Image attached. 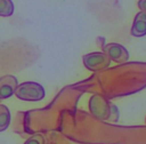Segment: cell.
I'll return each mask as SVG.
<instances>
[{
  "instance_id": "obj_6",
  "label": "cell",
  "mask_w": 146,
  "mask_h": 144,
  "mask_svg": "<svg viewBox=\"0 0 146 144\" xmlns=\"http://www.w3.org/2000/svg\"><path fill=\"white\" fill-rule=\"evenodd\" d=\"M130 33L131 35L137 37V38L146 35V13L139 11L136 14Z\"/></svg>"
},
{
  "instance_id": "obj_7",
  "label": "cell",
  "mask_w": 146,
  "mask_h": 144,
  "mask_svg": "<svg viewBox=\"0 0 146 144\" xmlns=\"http://www.w3.org/2000/svg\"><path fill=\"white\" fill-rule=\"evenodd\" d=\"M9 123H10V112H9V109L6 105L0 104V133L5 131L8 128Z\"/></svg>"
},
{
  "instance_id": "obj_2",
  "label": "cell",
  "mask_w": 146,
  "mask_h": 144,
  "mask_svg": "<svg viewBox=\"0 0 146 144\" xmlns=\"http://www.w3.org/2000/svg\"><path fill=\"white\" fill-rule=\"evenodd\" d=\"M14 94L16 95L17 98L22 101L38 102L44 97L46 91H44V88L40 83L34 82V81H25L16 87Z\"/></svg>"
},
{
  "instance_id": "obj_11",
  "label": "cell",
  "mask_w": 146,
  "mask_h": 144,
  "mask_svg": "<svg viewBox=\"0 0 146 144\" xmlns=\"http://www.w3.org/2000/svg\"><path fill=\"white\" fill-rule=\"evenodd\" d=\"M145 123H146V118H145Z\"/></svg>"
},
{
  "instance_id": "obj_1",
  "label": "cell",
  "mask_w": 146,
  "mask_h": 144,
  "mask_svg": "<svg viewBox=\"0 0 146 144\" xmlns=\"http://www.w3.org/2000/svg\"><path fill=\"white\" fill-rule=\"evenodd\" d=\"M89 110L98 120H110L115 122L119 118V111L115 105L110 103L102 95H94L89 99Z\"/></svg>"
},
{
  "instance_id": "obj_8",
  "label": "cell",
  "mask_w": 146,
  "mask_h": 144,
  "mask_svg": "<svg viewBox=\"0 0 146 144\" xmlns=\"http://www.w3.org/2000/svg\"><path fill=\"white\" fill-rule=\"evenodd\" d=\"M14 2L11 0H0V16L9 17L14 14Z\"/></svg>"
},
{
  "instance_id": "obj_10",
  "label": "cell",
  "mask_w": 146,
  "mask_h": 144,
  "mask_svg": "<svg viewBox=\"0 0 146 144\" xmlns=\"http://www.w3.org/2000/svg\"><path fill=\"white\" fill-rule=\"evenodd\" d=\"M138 7H139L140 11L146 13V0H139L138 1Z\"/></svg>"
},
{
  "instance_id": "obj_4",
  "label": "cell",
  "mask_w": 146,
  "mask_h": 144,
  "mask_svg": "<svg viewBox=\"0 0 146 144\" xmlns=\"http://www.w3.org/2000/svg\"><path fill=\"white\" fill-rule=\"evenodd\" d=\"M103 50H104L103 53L106 54V56L111 61H113L115 63L123 64V63L128 62V59H129V53H128V50L125 49V47H123L120 43H116V42L106 43L103 47Z\"/></svg>"
},
{
  "instance_id": "obj_5",
  "label": "cell",
  "mask_w": 146,
  "mask_h": 144,
  "mask_svg": "<svg viewBox=\"0 0 146 144\" xmlns=\"http://www.w3.org/2000/svg\"><path fill=\"white\" fill-rule=\"evenodd\" d=\"M17 86H18V81L16 77L11 74H6L1 77L0 78V99H6L13 96Z\"/></svg>"
},
{
  "instance_id": "obj_3",
  "label": "cell",
  "mask_w": 146,
  "mask_h": 144,
  "mask_svg": "<svg viewBox=\"0 0 146 144\" xmlns=\"http://www.w3.org/2000/svg\"><path fill=\"white\" fill-rule=\"evenodd\" d=\"M82 61H83V65L89 71H92V72L105 70L111 64V59L103 51H94V53L86 54L83 55Z\"/></svg>"
},
{
  "instance_id": "obj_9",
  "label": "cell",
  "mask_w": 146,
  "mask_h": 144,
  "mask_svg": "<svg viewBox=\"0 0 146 144\" xmlns=\"http://www.w3.org/2000/svg\"><path fill=\"white\" fill-rule=\"evenodd\" d=\"M24 144H44V137L41 134H34L29 137Z\"/></svg>"
}]
</instances>
